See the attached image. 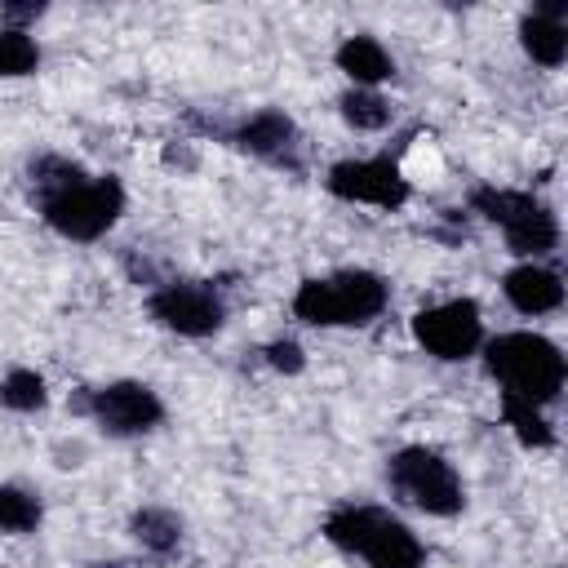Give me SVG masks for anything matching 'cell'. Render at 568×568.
<instances>
[{
  "instance_id": "obj_19",
  "label": "cell",
  "mask_w": 568,
  "mask_h": 568,
  "mask_svg": "<svg viewBox=\"0 0 568 568\" xmlns=\"http://www.w3.org/2000/svg\"><path fill=\"white\" fill-rule=\"evenodd\" d=\"M49 404V386L36 368H9L0 377V408L9 413H40Z\"/></svg>"
},
{
  "instance_id": "obj_17",
  "label": "cell",
  "mask_w": 568,
  "mask_h": 568,
  "mask_svg": "<svg viewBox=\"0 0 568 568\" xmlns=\"http://www.w3.org/2000/svg\"><path fill=\"white\" fill-rule=\"evenodd\" d=\"M337 111H342V120L355 129V133H377V129H386L390 124V102L377 93V89H346L342 98H337Z\"/></svg>"
},
{
  "instance_id": "obj_1",
  "label": "cell",
  "mask_w": 568,
  "mask_h": 568,
  "mask_svg": "<svg viewBox=\"0 0 568 568\" xmlns=\"http://www.w3.org/2000/svg\"><path fill=\"white\" fill-rule=\"evenodd\" d=\"M31 204L49 231L75 244H98L124 213V186L111 173H89L84 164L40 151L27 164Z\"/></svg>"
},
{
  "instance_id": "obj_12",
  "label": "cell",
  "mask_w": 568,
  "mask_h": 568,
  "mask_svg": "<svg viewBox=\"0 0 568 568\" xmlns=\"http://www.w3.org/2000/svg\"><path fill=\"white\" fill-rule=\"evenodd\" d=\"M501 297L519 315H550L564 306V280L541 262H519L501 275Z\"/></svg>"
},
{
  "instance_id": "obj_11",
  "label": "cell",
  "mask_w": 568,
  "mask_h": 568,
  "mask_svg": "<svg viewBox=\"0 0 568 568\" xmlns=\"http://www.w3.org/2000/svg\"><path fill=\"white\" fill-rule=\"evenodd\" d=\"M235 151L271 164V169H284V173H302V133L293 124V115H284L280 106H262L244 120H235L226 133H222Z\"/></svg>"
},
{
  "instance_id": "obj_6",
  "label": "cell",
  "mask_w": 568,
  "mask_h": 568,
  "mask_svg": "<svg viewBox=\"0 0 568 568\" xmlns=\"http://www.w3.org/2000/svg\"><path fill=\"white\" fill-rule=\"evenodd\" d=\"M470 209L493 222L506 240V248L524 262H537L546 253L559 248V217L546 200H537L532 191H515V186H475L470 191Z\"/></svg>"
},
{
  "instance_id": "obj_5",
  "label": "cell",
  "mask_w": 568,
  "mask_h": 568,
  "mask_svg": "<svg viewBox=\"0 0 568 568\" xmlns=\"http://www.w3.org/2000/svg\"><path fill=\"white\" fill-rule=\"evenodd\" d=\"M386 484L404 506L435 515V519H453L466 506V484H462L457 466L439 448H426V444L395 448L386 457Z\"/></svg>"
},
{
  "instance_id": "obj_7",
  "label": "cell",
  "mask_w": 568,
  "mask_h": 568,
  "mask_svg": "<svg viewBox=\"0 0 568 568\" xmlns=\"http://www.w3.org/2000/svg\"><path fill=\"white\" fill-rule=\"evenodd\" d=\"M71 413L89 417L111 439H138V435H151L164 422V399L146 382L120 377V382H106V386H84L71 399Z\"/></svg>"
},
{
  "instance_id": "obj_21",
  "label": "cell",
  "mask_w": 568,
  "mask_h": 568,
  "mask_svg": "<svg viewBox=\"0 0 568 568\" xmlns=\"http://www.w3.org/2000/svg\"><path fill=\"white\" fill-rule=\"evenodd\" d=\"M262 355H266V364H271L275 373H288V377L306 368V351H302L293 337H275V342H266Z\"/></svg>"
},
{
  "instance_id": "obj_2",
  "label": "cell",
  "mask_w": 568,
  "mask_h": 568,
  "mask_svg": "<svg viewBox=\"0 0 568 568\" xmlns=\"http://www.w3.org/2000/svg\"><path fill=\"white\" fill-rule=\"evenodd\" d=\"M484 368L488 377L501 386V395H515V399H528L537 408L555 404L564 382H568V359L564 351L541 337V333H528V328H515V333H497L488 337L484 346Z\"/></svg>"
},
{
  "instance_id": "obj_4",
  "label": "cell",
  "mask_w": 568,
  "mask_h": 568,
  "mask_svg": "<svg viewBox=\"0 0 568 568\" xmlns=\"http://www.w3.org/2000/svg\"><path fill=\"white\" fill-rule=\"evenodd\" d=\"M386 306H390V284L364 266L311 275L293 293V320H302L311 328H364Z\"/></svg>"
},
{
  "instance_id": "obj_20",
  "label": "cell",
  "mask_w": 568,
  "mask_h": 568,
  "mask_svg": "<svg viewBox=\"0 0 568 568\" xmlns=\"http://www.w3.org/2000/svg\"><path fill=\"white\" fill-rule=\"evenodd\" d=\"M36 67H40V44L18 27H0V80H22Z\"/></svg>"
},
{
  "instance_id": "obj_10",
  "label": "cell",
  "mask_w": 568,
  "mask_h": 568,
  "mask_svg": "<svg viewBox=\"0 0 568 568\" xmlns=\"http://www.w3.org/2000/svg\"><path fill=\"white\" fill-rule=\"evenodd\" d=\"M328 195L346 200V204H373V209H404L413 186L404 178V169L390 155H368V160H337L324 173Z\"/></svg>"
},
{
  "instance_id": "obj_8",
  "label": "cell",
  "mask_w": 568,
  "mask_h": 568,
  "mask_svg": "<svg viewBox=\"0 0 568 568\" xmlns=\"http://www.w3.org/2000/svg\"><path fill=\"white\" fill-rule=\"evenodd\" d=\"M146 315L178 337H213L226 324V297L209 280H164L146 293Z\"/></svg>"
},
{
  "instance_id": "obj_16",
  "label": "cell",
  "mask_w": 568,
  "mask_h": 568,
  "mask_svg": "<svg viewBox=\"0 0 568 568\" xmlns=\"http://www.w3.org/2000/svg\"><path fill=\"white\" fill-rule=\"evenodd\" d=\"M501 417H506L510 435L524 448H555V426H550L546 408H537L528 399H515V395H501Z\"/></svg>"
},
{
  "instance_id": "obj_3",
  "label": "cell",
  "mask_w": 568,
  "mask_h": 568,
  "mask_svg": "<svg viewBox=\"0 0 568 568\" xmlns=\"http://www.w3.org/2000/svg\"><path fill=\"white\" fill-rule=\"evenodd\" d=\"M324 537L364 559L368 568H422L426 564V546L422 537L390 510L368 506V501H337L324 515Z\"/></svg>"
},
{
  "instance_id": "obj_13",
  "label": "cell",
  "mask_w": 568,
  "mask_h": 568,
  "mask_svg": "<svg viewBox=\"0 0 568 568\" xmlns=\"http://www.w3.org/2000/svg\"><path fill=\"white\" fill-rule=\"evenodd\" d=\"M333 62L351 80V89H373V84L395 80V58L386 53V44L377 36H346L337 44Z\"/></svg>"
},
{
  "instance_id": "obj_22",
  "label": "cell",
  "mask_w": 568,
  "mask_h": 568,
  "mask_svg": "<svg viewBox=\"0 0 568 568\" xmlns=\"http://www.w3.org/2000/svg\"><path fill=\"white\" fill-rule=\"evenodd\" d=\"M84 568H138L133 559H93V564H84Z\"/></svg>"
},
{
  "instance_id": "obj_18",
  "label": "cell",
  "mask_w": 568,
  "mask_h": 568,
  "mask_svg": "<svg viewBox=\"0 0 568 568\" xmlns=\"http://www.w3.org/2000/svg\"><path fill=\"white\" fill-rule=\"evenodd\" d=\"M44 519V506L31 488L22 484H0V532H13V537H27L36 532Z\"/></svg>"
},
{
  "instance_id": "obj_9",
  "label": "cell",
  "mask_w": 568,
  "mask_h": 568,
  "mask_svg": "<svg viewBox=\"0 0 568 568\" xmlns=\"http://www.w3.org/2000/svg\"><path fill=\"white\" fill-rule=\"evenodd\" d=\"M413 337L426 355L444 359V364H462L470 355H479L484 346V315L475 297H448L435 306H422L413 315Z\"/></svg>"
},
{
  "instance_id": "obj_14",
  "label": "cell",
  "mask_w": 568,
  "mask_h": 568,
  "mask_svg": "<svg viewBox=\"0 0 568 568\" xmlns=\"http://www.w3.org/2000/svg\"><path fill=\"white\" fill-rule=\"evenodd\" d=\"M129 537L142 546V555L151 559H169L182 550V537H186V524L178 510L169 506H138L129 515Z\"/></svg>"
},
{
  "instance_id": "obj_15",
  "label": "cell",
  "mask_w": 568,
  "mask_h": 568,
  "mask_svg": "<svg viewBox=\"0 0 568 568\" xmlns=\"http://www.w3.org/2000/svg\"><path fill=\"white\" fill-rule=\"evenodd\" d=\"M519 44H524V53L537 67H564V58H568V27L532 9V13L519 18Z\"/></svg>"
}]
</instances>
